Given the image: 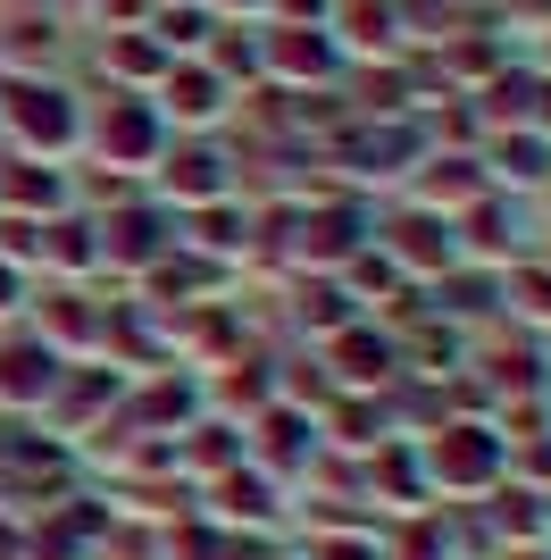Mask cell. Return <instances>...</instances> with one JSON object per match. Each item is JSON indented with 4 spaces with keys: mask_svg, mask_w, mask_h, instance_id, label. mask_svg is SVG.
Returning <instances> with one entry per match:
<instances>
[{
    "mask_svg": "<svg viewBox=\"0 0 551 560\" xmlns=\"http://www.w3.org/2000/svg\"><path fill=\"white\" fill-rule=\"evenodd\" d=\"M493 160H502V167H493V176H509V185H535V176H543V167H535V160H543V142H518V151H509V142H502V151H493Z\"/></svg>",
    "mask_w": 551,
    "mask_h": 560,
    "instance_id": "obj_15",
    "label": "cell"
},
{
    "mask_svg": "<svg viewBox=\"0 0 551 560\" xmlns=\"http://www.w3.org/2000/svg\"><path fill=\"white\" fill-rule=\"evenodd\" d=\"M0 210H9V218H34V226L59 218V210H68L59 167H50V160H9V167H0Z\"/></svg>",
    "mask_w": 551,
    "mask_h": 560,
    "instance_id": "obj_10",
    "label": "cell"
},
{
    "mask_svg": "<svg viewBox=\"0 0 551 560\" xmlns=\"http://www.w3.org/2000/svg\"><path fill=\"white\" fill-rule=\"evenodd\" d=\"M209 527H226V536L234 527H259V536H276V527H284V486L251 460L218 468V477H209Z\"/></svg>",
    "mask_w": 551,
    "mask_h": 560,
    "instance_id": "obj_4",
    "label": "cell"
},
{
    "mask_svg": "<svg viewBox=\"0 0 551 560\" xmlns=\"http://www.w3.org/2000/svg\"><path fill=\"white\" fill-rule=\"evenodd\" d=\"M59 369H68V360H59L34 327L0 335V410H9V419H43V401H50V385H59Z\"/></svg>",
    "mask_w": 551,
    "mask_h": 560,
    "instance_id": "obj_5",
    "label": "cell"
},
{
    "mask_svg": "<svg viewBox=\"0 0 551 560\" xmlns=\"http://www.w3.org/2000/svg\"><path fill=\"white\" fill-rule=\"evenodd\" d=\"M0 126H9L25 151H43V160H59V151H75V142H84V109H75V93L34 84V75L0 93Z\"/></svg>",
    "mask_w": 551,
    "mask_h": 560,
    "instance_id": "obj_2",
    "label": "cell"
},
{
    "mask_svg": "<svg viewBox=\"0 0 551 560\" xmlns=\"http://www.w3.org/2000/svg\"><path fill=\"white\" fill-rule=\"evenodd\" d=\"M543 343H551V327H543Z\"/></svg>",
    "mask_w": 551,
    "mask_h": 560,
    "instance_id": "obj_17",
    "label": "cell"
},
{
    "mask_svg": "<svg viewBox=\"0 0 551 560\" xmlns=\"http://www.w3.org/2000/svg\"><path fill=\"white\" fill-rule=\"evenodd\" d=\"M17 310H25V268L0 259V318H17Z\"/></svg>",
    "mask_w": 551,
    "mask_h": 560,
    "instance_id": "obj_16",
    "label": "cell"
},
{
    "mask_svg": "<svg viewBox=\"0 0 551 560\" xmlns=\"http://www.w3.org/2000/svg\"><path fill=\"white\" fill-rule=\"evenodd\" d=\"M34 259L43 268H59V277H92L101 268V234H92V218H43V243H34Z\"/></svg>",
    "mask_w": 551,
    "mask_h": 560,
    "instance_id": "obj_11",
    "label": "cell"
},
{
    "mask_svg": "<svg viewBox=\"0 0 551 560\" xmlns=\"http://www.w3.org/2000/svg\"><path fill=\"white\" fill-rule=\"evenodd\" d=\"M376 252H385L410 284H443L459 268V226H452V218H435V210H401Z\"/></svg>",
    "mask_w": 551,
    "mask_h": 560,
    "instance_id": "obj_3",
    "label": "cell"
},
{
    "mask_svg": "<svg viewBox=\"0 0 551 560\" xmlns=\"http://www.w3.org/2000/svg\"><path fill=\"white\" fill-rule=\"evenodd\" d=\"M101 160H109V167H160L167 160L160 109H142V101H109V117H101Z\"/></svg>",
    "mask_w": 551,
    "mask_h": 560,
    "instance_id": "obj_8",
    "label": "cell"
},
{
    "mask_svg": "<svg viewBox=\"0 0 551 560\" xmlns=\"http://www.w3.org/2000/svg\"><path fill=\"white\" fill-rule=\"evenodd\" d=\"M418 468H426V493L477 502V493L509 486V435L493 419H443L435 435H418Z\"/></svg>",
    "mask_w": 551,
    "mask_h": 560,
    "instance_id": "obj_1",
    "label": "cell"
},
{
    "mask_svg": "<svg viewBox=\"0 0 551 560\" xmlns=\"http://www.w3.org/2000/svg\"><path fill=\"white\" fill-rule=\"evenodd\" d=\"M160 185L184 210H209V201H226V160L218 151H176V160H160Z\"/></svg>",
    "mask_w": 551,
    "mask_h": 560,
    "instance_id": "obj_12",
    "label": "cell"
},
{
    "mask_svg": "<svg viewBox=\"0 0 551 560\" xmlns=\"http://www.w3.org/2000/svg\"><path fill=\"white\" fill-rule=\"evenodd\" d=\"M318 351H326V369L343 376V394H367V385H392V376H401V343H392V335H376L367 318L335 327Z\"/></svg>",
    "mask_w": 551,
    "mask_h": 560,
    "instance_id": "obj_7",
    "label": "cell"
},
{
    "mask_svg": "<svg viewBox=\"0 0 551 560\" xmlns=\"http://www.w3.org/2000/svg\"><path fill=\"white\" fill-rule=\"evenodd\" d=\"M309 560H385V544H376V527H318Z\"/></svg>",
    "mask_w": 551,
    "mask_h": 560,
    "instance_id": "obj_14",
    "label": "cell"
},
{
    "mask_svg": "<svg viewBox=\"0 0 551 560\" xmlns=\"http://www.w3.org/2000/svg\"><path fill=\"white\" fill-rule=\"evenodd\" d=\"M293 318H301V327H309V335L326 343L335 327H351V318H360V302H351V293H343L335 277H301V284H293Z\"/></svg>",
    "mask_w": 551,
    "mask_h": 560,
    "instance_id": "obj_13",
    "label": "cell"
},
{
    "mask_svg": "<svg viewBox=\"0 0 551 560\" xmlns=\"http://www.w3.org/2000/svg\"><path fill=\"white\" fill-rule=\"evenodd\" d=\"M92 234H101V268H126V277H142L151 259H167V243H176V218H167V210H142V201H126V210L92 218Z\"/></svg>",
    "mask_w": 551,
    "mask_h": 560,
    "instance_id": "obj_6",
    "label": "cell"
},
{
    "mask_svg": "<svg viewBox=\"0 0 551 560\" xmlns=\"http://www.w3.org/2000/svg\"><path fill=\"white\" fill-rule=\"evenodd\" d=\"M226 117V75L218 68H167L160 75V126H218Z\"/></svg>",
    "mask_w": 551,
    "mask_h": 560,
    "instance_id": "obj_9",
    "label": "cell"
}]
</instances>
